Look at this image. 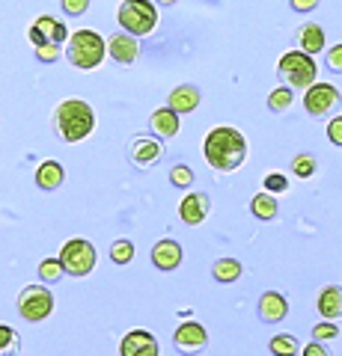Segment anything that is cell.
I'll return each mask as SVG.
<instances>
[{"instance_id": "cell-21", "label": "cell", "mask_w": 342, "mask_h": 356, "mask_svg": "<svg viewBox=\"0 0 342 356\" xmlns=\"http://www.w3.org/2000/svg\"><path fill=\"white\" fill-rule=\"evenodd\" d=\"M33 27H39V30H42V36H45L48 42H54V44H65V39H72V33L65 30L63 21L51 18V15L36 18V21H33Z\"/></svg>"}, {"instance_id": "cell-19", "label": "cell", "mask_w": 342, "mask_h": 356, "mask_svg": "<svg viewBox=\"0 0 342 356\" xmlns=\"http://www.w3.org/2000/svg\"><path fill=\"white\" fill-rule=\"evenodd\" d=\"M63 181H65V170H63V163H57V161H45L36 170V187L39 191H57Z\"/></svg>"}, {"instance_id": "cell-9", "label": "cell", "mask_w": 342, "mask_h": 356, "mask_svg": "<svg viewBox=\"0 0 342 356\" xmlns=\"http://www.w3.org/2000/svg\"><path fill=\"white\" fill-rule=\"evenodd\" d=\"M173 344H176L179 353L194 356L208 344V332H205V327L200 324V321H185V324H179V330L173 332Z\"/></svg>"}, {"instance_id": "cell-39", "label": "cell", "mask_w": 342, "mask_h": 356, "mask_svg": "<svg viewBox=\"0 0 342 356\" xmlns=\"http://www.w3.org/2000/svg\"><path fill=\"white\" fill-rule=\"evenodd\" d=\"M27 36H30V42H33V48H42V44H48V39L42 36V30H39V27H30Z\"/></svg>"}, {"instance_id": "cell-22", "label": "cell", "mask_w": 342, "mask_h": 356, "mask_svg": "<svg viewBox=\"0 0 342 356\" xmlns=\"http://www.w3.org/2000/svg\"><path fill=\"white\" fill-rule=\"evenodd\" d=\"M277 211H280L277 199H274V193H268V191H262V193H256L250 199V214L256 220H274Z\"/></svg>"}, {"instance_id": "cell-34", "label": "cell", "mask_w": 342, "mask_h": 356, "mask_svg": "<svg viewBox=\"0 0 342 356\" xmlns=\"http://www.w3.org/2000/svg\"><path fill=\"white\" fill-rule=\"evenodd\" d=\"M60 6H63L65 15L78 18V15H84L86 9H90V0H60Z\"/></svg>"}, {"instance_id": "cell-26", "label": "cell", "mask_w": 342, "mask_h": 356, "mask_svg": "<svg viewBox=\"0 0 342 356\" xmlns=\"http://www.w3.org/2000/svg\"><path fill=\"white\" fill-rule=\"evenodd\" d=\"M18 350H21V336L13 327L0 324V356H15Z\"/></svg>"}, {"instance_id": "cell-6", "label": "cell", "mask_w": 342, "mask_h": 356, "mask_svg": "<svg viewBox=\"0 0 342 356\" xmlns=\"http://www.w3.org/2000/svg\"><path fill=\"white\" fill-rule=\"evenodd\" d=\"M95 247L90 241H84V238H72V241H65L63 243V250H60V261L65 267V273L69 276H90L95 270Z\"/></svg>"}, {"instance_id": "cell-8", "label": "cell", "mask_w": 342, "mask_h": 356, "mask_svg": "<svg viewBox=\"0 0 342 356\" xmlns=\"http://www.w3.org/2000/svg\"><path fill=\"white\" fill-rule=\"evenodd\" d=\"M339 102H342V95H339V89L334 83H313L304 92V107H306V113L310 116L334 113V110L339 107Z\"/></svg>"}, {"instance_id": "cell-28", "label": "cell", "mask_w": 342, "mask_h": 356, "mask_svg": "<svg viewBox=\"0 0 342 356\" xmlns=\"http://www.w3.org/2000/svg\"><path fill=\"white\" fill-rule=\"evenodd\" d=\"M131 259H134V243H131V241H114V243H110V261H114V264H119V267H123V264H128Z\"/></svg>"}, {"instance_id": "cell-27", "label": "cell", "mask_w": 342, "mask_h": 356, "mask_svg": "<svg viewBox=\"0 0 342 356\" xmlns=\"http://www.w3.org/2000/svg\"><path fill=\"white\" fill-rule=\"evenodd\" d=\"M316 158H313V154H295V158H292V175L295 178H313L316 175Z\"/></svg>"}, {"instance_id": "cell-38", "label": "cell", "mask_w": 342, "mask_h": 356, "mask_svg": "<svg viewBox=\"0 0 342 356\" xmlns=\"http://www.w3.org/2000/svg\"><path fill=\"white\" fill-rule=\"evenodd\" d=\"M301 356H330V353H327V348L322 341H313V344H306Z\"/></svg>"}, {"instance_id": "cell-12", "label": "cell", "mask_w": 342, "mask_h": 356, "mask_svg": "<svg viewBox=\"0 0 342 356\" xmlns=\"http://www.w3.org/2000/svg\"><path fill=\"white\" fill-rule=\"evenodd\" d=\"M107 51L119 65H131L140 57V42H137V36H131V33H116V36H110Z\"/></svg>"}, {"instance_id": "cell-13", "label": "cell", "mask_w": 342, "mask_h": 356, "mask_svg": "<svg viewBox=\"0 0 342 356\" xmlns=\"http://www.w3.org/2000/svg\"><path fill=\"white\" fill-rule=\"evenodd\" d=\"M182 259H185V250L176 243L173 238H164V241H158L155 247H152V264L158 267V270H176V267L182 264Z\"/></svg>"}, {"instance_id": "cell-17", "label": "cell", "mask_w": 342, "mask_h": 356, "mask_svg": "<svg viewBox=\"0 0 342 356\" xmlns=\"http://www.w3.org/2000/svg\"><path fill=\"white\" fill-rule=\"evenodd\" d=\"M167 107H173L176 113H194L196 107H200V89H196L194 83H182V86H176L170 98H167Z\"/></svg>"}, {"instance_id": "cell-11", "label": "cell", "mask_w": 342, "mask_h": 356, "mask_svg": "<svg viewBox=\"0 0 342 356\" xmlns=\"http://www.w3.org/2000/svg\"><path fill=\"white\" fill-rule=\"evenodd\" d=\"M208 214H212V199H208V193H187L179 205V217L185 226H200Z\"/></svg>"}, {"instance_id": "cell-35", "label": "cell", "mask_w": 342, "mask_h": 356, "mask_svg": "<svg viewBox=\"0 0 342 356\" xmlns=\"http://www.w3.org/2000/svg\"><path fill=\"white\" fill-rule=\"evenodd\" d=\"M327 69L334 72V74H342V44L327 48Z\"/></svg>"}, {"instance_id": "cell-32", "label": "cell", "mask_w": 342, "mask_h": 356, "mask_svg": "<svg viewBox=\"0 0 342 356\" xmlns=\"http://www.w3.org/2000/svg\"><path fill=\"white\" fill-rule=\"evenodd\" d=\"M265 191L268 193H286L289 191V178H286L283 172H268L265 175Z\"/></svg>"}, {"instance_id": "cell-1", "label": "cell", "mask_w": 342, "mask_h": 356, "mask_svg": "<svg viewBox=\"0 0 342 356\" xmlns=\"http://www.w3.org/2000/svg\"><path fill=\"white\" fill-rule=\"evenodd\" d=\"M203 158L217 172H235L247 161V140L244 134L233 125H220L205 134L203 140Z\"/></svg>"}, {"instance_id": "cell-40", "label": "cell", "mask_w": 342, "mask_h": 356, "mask_svg": "<svg viewBox=\"0 0 342 356\" xmlns=\"http://www.w3.org/2000/svg\"><path fill=\"white\" fill-rule=\"evenodd\" d=\"M173 3H179V0H155V6H173Z\"/></svg>"}, {"instance_id": "cell-20", "label": "cell", "mask_w": 342, "mask_h": 356, "mask_svg": "<svg viewBox=\"0 0 342 356\" xmlns=\"http://www.w3.org/2000/svg\"><path fill=\"white\" fill-rule=\"evenodd\" d=\"M297 42H301V51H306L310 57H316V54H322L325 51V30L318 27V24H304L301 30H297Z\"/></svg>"}, {"instance_id": "cell-18", "label": "cell", "mask_w": 342, "mask_h": 356, "mask_svg": "<svg viewBox=\"0 0 342 356\" xmlns=\"http://www.w3.org/2000/svg\"><path fill=\"white\" fill-rule=\"evenodd\" d=\"M318 315L325 321H336L342 318V288L339 285H327L322 288V294H318Z\"/></svg>"}, {"instance_id": "cell-2", "label": "cell", "mask_w": 342, "mask_h": 356, "mask_svg": "<svg viewBox=\"0 0 342 356\" xmlns=\"http://www.w3.org/2000/svg\"><path fill=\"white\" fill-rule=\"evenodd\" d=\"M54 131L63 143H81L95 131V113L93 107L81 98H65L54 113Z\"/></svg>"}, {"instance_id": "cell-23", "label": "cell", "mask_w": 342, "mask_h": 356, "mask_svg": "<svg viewBox=\"0 0 342 356\" xmlns=\"http://www.w3.org/2000/svg\"><path fill=\"white\" fill-rule=\"evenodd\" d=\"M212 276L220 285H229V282H238L241 280V261L238 259H217L212 264Z\"/></svg>"}, {"instance_id": "cell-7", "label": "cell", "mask_w": 342, "mask_h": 356, "mask_svg": "<svg viewBox=\"0 0 342 356\" xmlns=\"http://www.w3.org/2000/svg\"><path fill=\"white\" fill-rule=\"evenodd\" d=\"M54 312V294L45 285H27L18 294V315L30 321V324H42Z\"/></svg>"}, {"instance_id": "cell-3", "label": "cell", "mask_w": 342, "mask_h": 356, "mask_svg": "<svg viewBox=\"0 0 342 356\" xmlns=\"http://www.w3.org/2000/svg\"><path fill=\"white\" fill-rule=\"evenodd\" d=\"M104 54H107V42L102 39V33L95 30H75L72 39H69V48H65V57L75 69L81 72H93L104 63Z\"/></svg>"}, {"instance_id": "cell-5", "label": "cell", "mask_w": 342, "mask_h": 356, "mask_svg": "<svg viewBox=\"0 0 342 356\" xmlns=\"http://www.w3.org/2000/svg\"><path fill=\"white\" fill-rule=\"evenodd\" d=\"M119 27L131 36H149L158 24V6L155 0H123L119 6Z\"/></svg>"}, {"instance_id": "cell-31", "label": "cell", "mask_w": 342, "mask_h": 356, "mask_svg": "<svg viewBox=\"0 0 342 356\" xmlns=\"http://www.w3.org/2000/svg\"><path fill=\"white\" fill-rule=\"evenodd\" d=\"M339 336V327L334 321H322V324L313 327V341H334Z\"/></svg>"}, {"instance_id": "cell-24", "label": "cell", "mask_w": 342, "mask_h": 356, "mask_svg": "<svg viewBox=\"0 0 342 356\" xmlns=\"http://www.w3.org/2000/svg\"><path fill=\"white\" fill-rule=\"evenodd\" d=\"M271 353L274 356H297V350H301V344H297L295 336H289V332H280V336L271 339Z\"/></svg>"}, {"instance_id": "cell-15", "label": "cell", "mask_w": 342, "mask_h": 356, "mask_svg": "<svg viewBox=\"0 0 342 356\" xmlns=\"http://www.w3.org/2000/svg\"><path fill=\"white\" fill-rule=\"evenodd\" d=\"M149 131L164 143V140H173L179 134V113L173 107H158L155 113L149 116Z\"/></svg>"}, {"instance_id": "cell-37", "label": "cell", "mask_w": 342, "mask_h": 356, "mask_svg": "<svg viewBox=\"0 0 342 356\" xmlns=\"http://www.w3.org/2000/svg\"><path fill=\"white\" fill-rule=\"evenodd\" d=\"M289 6L295 9V13H313V9L318 6V0H289Z\"/></svg>"}, {"instance_id": "cell-29", "label": "cell", "mask_w": 342, "mask_h": 356, "mask_svg": "<svg viewBox=\"0 0 342 356\" xmlns=\"http://www.w3.org/2000/svg\"><path fill=\"white\" fill-rule=\"evenodd\" d=\"M63 273H65V267H63L60 259H45V261L39 264V276H42V282H48V285L60 282Z\"/></svg>"}, {"instance_id": "cell-33", "label": "cell", "mask_w": 342, "mask_h": 356, "mask_svg": "<svg viewBox=\"0 0 342 356\" xmlns=\"http://www.w3.org/2000/svg\"><path fill=\"white\" fill-rule=\"evenodd\" d=\"M60 48L63 44H54V42L42 44V48H36V60L39 63H57L60 60Z\"/></svg>"}, {"instance_id": "cell-36", "label": "cell", "mask_w": 342, "mask_h": 356, "mask_svg": "<svg viewBox=\"0 0 342 356\" xmlns=\"http://www.w3.org/2000/svg\"><path fill=\"white\" fill-rule=\"evenodd\" d=\"M327 140L334 146H342V116H334L327 122Z\"/></svg>"}, {"instance_id": "cell-14", "label": "cell", "mask_w": 342, "mask_h": 356, "mask_svg": "<svg viewBox=\"0 0 342 356\" xmlns=\"http://www.w3.org/2000/svg\"><path fill=\"white\" fill-rule=\"evenodd\" d=\"M128 154L134 166H152L155 161H161L164 146L158 143V137H137V140H131Z\"/></svg>"}, {"instance_id": "cell-25", "label": "cell", "mask_w": 342, "mask_h": 356, "mask_svg": "<svg viewBox=\"0 0 342 356\" xmlns=\"http://www.w3.org/2000/svg\"><path fill=\"white\" fill-rule=\"evenodd\" d=\"M295 95H292V86H277L274 92L268 95V110L271 113H286V110L292 107Z\"/></svg>"}, {"instance_id": "cell-4", "label": "cell", "mask_w": 342, "mask_h": 356, "mask_svg": "<svg viewBox=\"0 0 342 356\" xmlns=\"http://www.w3.org/2000/svg\"><path fill=\"white\" fill-rule=\"evenodd\" d=\"M277 74L286 86L292 89H310L316 83V74H318V65L306 51H286L280 63H277Z\"/></svg>"}, {"instance_id": "cell-10", "label": "cell", "mask_w": 342, "mask_h": 356, "mask_svg": "<svg viewBox=\"0 0 342 356\" xmlns=\"http://www.w3.org/2000/svg\"><path fill=\"white\" fill-rule=\"evenodd\" d=\"M119 356H161L158 339L146 330H131L119 341Z\"/></svg>"}, {"instance_id": "cell-30", "label": "cell", "mask_w": 342, "mask_h": 356, "mask_svg": "<svg viewBox=\"0 0 342 356\" xmlns=\"http://www.w3.org/2000/svg\"><path fill=\"white\" fill-rule=\"evenodd\" d=\"M170 181H173V187H191L194 184V170H191V166H185V163L173 166V170H170Z\"/></svg>"}, {"instance_id": "cell-16", "label": "cell", "mask_w": 342, "mask_h": 356, "mask_svg": "<svg viewBox=\"0 0 342 356\" xmlns=\"http://www.w3.org/2000/svg\"><path fill=\"white\" fill-rule=\"evenodd\" d=\"M289 315V300H286L280 291H265L259 297V318L265 324H277Z\"/></svg>"}]
</instances>
